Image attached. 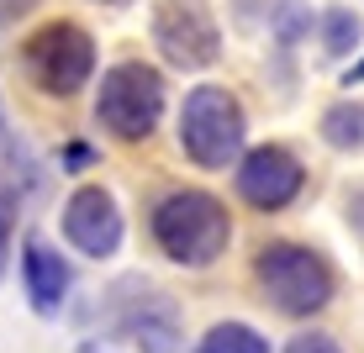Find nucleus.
Here are the masks:
<instances>
[{
	"label": "nucleus",
	"mask_w": 364,
	"mask_h": 353,
	"mask_svg": "<svg viewBox=\"0 0 364 353\" xmlns=\"http://www.w3.org/2000/svg\"><path fill=\"white\" fill-rule=\"evenodd\" d=\"M154 237L159 248L174 259V264H217L232 243V222H228V206L206 190H174L154 206Z\"/></svg>",
	"instance_id": "f257e3e1"
},
{
	"label": "nucleus",
	"mask_w": 364,
	"mask_h": 353,
	"mask_svg": "<svg viewBox=\"0 0 364 353\" xmlns=\"http://www.w3.org/2000/svg\"><path fill=\"white\" fill-rule=\"evenodd\" d=\"M254 269H259L264 295L285 317H311V311H322L333 300V269L322 264V254H311V248H301V243L259 248Z\"/></svg>",
	"instance_id": "f03ea898"
},
{
	"label": "nucleus",
	"mask_w": 364,
	"mask_h": 353,
	"mask_svg": "<svg viewBox=\"0 0 364 353\" xmlns=\"http://www.w3.org/2000/svg\"><path fill=\"white\" fill-rule=\"evenodd\" d=\"M180 148L200 169H228L243 148V106L222 85H196L180 111Z\"/></svg>",
	"instance_id": "7ed1b4c3"
},
{
	"label": "nucleus",
	"mask_w": 364,
	"mask_h": 353,
	"mask_svg": "<svg viewBox=\"0 0 364 353\" xmlns=\"http://www.w3.org/2000/svg\"><path fill=\"white\" fill-rule=\"evenodd\" d=\"M159 111H164V80L143 64H117L100 80V95H95V116L100 127L122 143H137L159 127Z\"/></svg>",
	"instance_id": "20e7f679"
},
{
	"label": "nucleus",
	"mask_w": 364,
	"mask_h": 353,
	"mask_svg": "<svg viewBox=\"0 0 364 353\" xmlns=\"http://www.w3.org/2000/svg\"><path fill=\"white\" fill-rule=\"evenodd\" d=\"M21 64H27L37 90L74 95L85 80H90V69H95V43L85 37V27H74V21H48L43 32L27 37Z\"/></svg>",
	"instance_id": "39448f33"
},
{
	"label": "nucleus",
	"mask_w": 364,
	"mask_h": 353,
	"mask_svg": "<svg viewBox=\"0 0 364 353\" xmlns=\"http://www.w3.org/2000/svg\"><path fill=\"white\" fill-rule=\"evenodd\" d=\"M154 43L174 69H206V64H217L222 37H217V21H211V11L200 0H159Z\"/></svg>",
	"instance_id": "423d86ee"
},
{
	"label": "nucleus",
	"mask_w": 364,
	"mask_h": 353,
	"mask_svg": "<svg viewBox=\"0 0 364 353\" xmlns=\"http://www.w3.org/2000/svg\"><path fill=\"white\" fill-rule=\"evenodd\" d=\"M301 185H306V169H301V158L280 143L254 148V153L237 163V195H243L248 206H259V211L291 206L301 195Z\"/></svg>",
	"instance_id": "0eeeda50"
},
{
	"label": "nucleus",
	"mask_w": 364,
	"mask_h": 353,
	"mask_svg": "<svg viewBox=\"0 0 364 353\" xmlns=\"http://www.w3.org/2000/svg\"><path fill=\"white\" fill-rule=\"evenodd\" d=\"M64 237L80 248V254H90V259L117 254V243H122V211H117V200L100 190V185L74 190L69 206H64Z\"/></svg>",
	"instance_id": "6e6552de"
},
{
	"label": "nucleus",
	"mask_w": 364,
	"mask_h": 353,
	"mask_svg": "<svg viewBox=\"0 0 364 353\" xmlns=\"http://www.w3.org/2000/svg\"><path fill=\"white\" fill-rule=\"evenodd\" d=\"M21 274H27V295H32V306L43 311V317H53V311L64 306V295H69V264L58 259L48 243L27 237V248H21Z\"/></svg>",
	"instance_id": "1a4fd4ad"
},
{
	"label": "nucleus",
	"mask_w": 364,
	"mask_h": 353,
	"mask_svg": "<svg viewBox=\"0 0 364 353\" xmlns=\"http://www.w3.org/2000/svg\"><path fill=\"white\" fill-rule=\"evenodd\" d=\"M322 137L333 148H364V106H354V100L328 106L322 111Z\"/></svg>",
	"instance_id": "9d476101"
},
{
	"label": "nucleus",
	"mask_w": 364,
	"mask_h": 353,
	"mask_svg": "<svg viewBox=\"0 0 364 353\" xmlns=\"http://www.w3.org/2000/svg\"><path fill=\"white\" fill-rule=\"evenodd\" d=\"M359 37H364V21L354 16V11H343V6H328V11H322V48H328V58L354 53Z\"/></svg>",
	"instance_id": "9b49d317"
},
{
	"label": "nucleus",
	"mask_w": 364,
	"mask_h": 353,
	"mask_svg": "<svg viewBox=\"0 0 364 353\" xmlns=\"http://www.w3.org/2000/svg\"><path fill=\"white\" fill-rule=\"evenodd\" d=\"M200 353H269V343L243 322H217L206 337H200Z\"/></svg>",
	"instance_id": "f8f14e48"
},
{
	"label": "nucleus",
	"mask_w": 364,
	"mask_h": 353,
	"mask_svg": "<svg viewBox=\"0 0 364 353\" xmlns=\"http://www.w3.org/2000/svg\"><path fill=\"white\" fill-rule=\"evenodd\" d=\"M311 6L306 0H280V6H274V16H269V27H274V43L280 48H291V43H301V37L311 32Z\"/></svg>",
	"instance_id": "ddd939ff"
},
{
	"label": "nucleus",
	"mask_w": 364,
	"mask_h": 353,
	"mask_svg": "<svg viewBox=\"0 0 364 353\" xmlns=\"http://www.w3.org/2000/svg\"><path fill=\"white\" fill-rule=\"evenodd\" d=\"M11 222H16V195L0 180V274H6V243H11Z\"/></svg>",
	"instance_id": "4468645a"
},
{
	"label": "nucleus",
	"mask_w": 364,
	"mask_h": 353,
	"mask_svg": "<svg viewBox=\"0 0 364 353\" xmlns=\"http://www.w3.org/2000/svg\"><path fill=\"white\" fill-rule=\"evenodd\" d=\"M285 353H343V348H338L333 337H322V332H301V337L285 343Z\"/></svg>",
	"instance_id": "2eb2a0df"
},
{
	"label": "nucleus",
	"mask_w": 364,
	"mask_h": 353,
	"mask_svg": "<svg viewBox=\"0 0 364 353\" xmlns=\"http://www.w3.org/2000/svg\"><path fill=\"white\" fill-rule=\"evenodd\" d=\"M32 6H37V0H0V21H16V16H27Z\"/></svg>",
	"instance_id": "dca6fc26"
},
{
	"label": "nucleus",
	"mask_w": 364,
	"mask_h": 353,
	"mask_svg": "<svg viewBox=\"0 0 364 353\" xmlns=\"http://www.w3.org/2000/svg\"><path fill=\"white\" fill-rule=\"evenodd\" d=\"M90 158H95V153H90L85 143H69V148H64V163H69V169H85Z\"/></svg>",
	"instance_id": "f3484780"
},
{
	"label": "nucleus",
	"mask_w": 364,
	"mask_h": 353,
	"mask_svg": "<svg viewBox=\"0 0 364 353\" xmlns=\"http://www.w3.org/2000/svg\"><path fill=\"white\" fill-rule=\"evenodd\" d=\"M348 222H354L359 232H364V190H354V195H348Z\"/></svg>",
	"instance_id": "a211bd4d"
},
{
	"label": "nucleus",
	"mask_w": 364,
	"mask_h": 353,
	"mask_svg": "<svg viewBox=\"0 0 364 353\" xmlns=\"http://www.w3.org/2000/svg\"><path fill=\"white\" fill-rule=\"evenodd\" d=\"M343 85H364V58H359L354 69H343Z\"/></svg>",
	"instance_id": "6ab92c4d"
},
{
	"label": "nucleus",
	"mask_w": 364,
	"mask_h": 353,
	"mask_svg": "<svg viewBox=\"0 0 364 353\" xmlns=\"http://www.w3.org/2000/svg\"><path fill=\"white\" fill-rule=\"evenodd\" d=\"M95 6H132V0H95Z\"/></svg>",
	"instance_id": "aec40b11"
}]
</instances>
